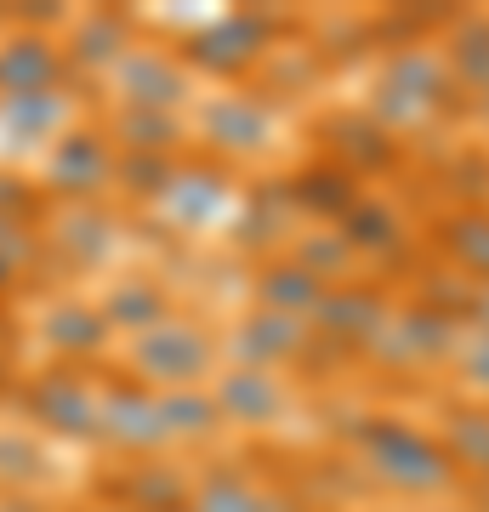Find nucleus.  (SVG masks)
<instances>
[{
    "mask_svg": "<svg viewBox=\"0 0 489 512\" xmlns=\"http://www.w3.org/2000/svg\"><path fill=\"white\" fill-rule=\"evenodd\" d=\"M347 444H353V461H359V473L370 484L410 495V501H444L461 484V473L444 456L433 427H416V421L387 416V410H370Z\"/></svg>",
    "mask_w": 489,
    "mask_h": 512,
    "instance_id": "1",
    "label": "nucleus"
},
{
    "mask_svg": "<svg viewBox=\"0 0 489 512\" xmlns=\"http://www.w3.org/2000/svg\"><path fill=\"white\" fill-rule=\"evenodd\" d=\"M467 103V92L455 86L450 63H444V46H404V52H387L370 74V103L364 109L376 114L387 131H421L455 114Z\"/></svg>",
    "mask_w": 489,
    "mask_h": 512,
    "instance_id": "2",
    "label": "nucleus"
},
{
    "mask_svg": "<svg viewBox=\"0 0 489 512\" xmlns=\"http://www.w3.org/2000/svg\"><path fill=\"white\" fill-rule=\"evenodd\" d=\"M290 23L273 6H234L222 18L200 23L177 40L182 63L194 80H217V86H251V74L279 52Z\"/></svg>",
    "mask_w": 489,
    "mask_h": 512,
    "instance_id": "3",
    "label": "nucleus"
},
{
    "mask_svg": "<svg viewBox=\"0 0 489 512\" xmlns=\"http://www.w3.org/2000/svg\"><path fill=\"white\" fill-rule=\"evenodd\" d=\"M18 416H29L40 439L80 444L97 450L103 444V376L86 365H40L29 370L12 393Z\"/></svg>",
    "mask_w": 489,
    "mask_h": 512,
    "instance_id": "4",
    "label": "nucleus"
},
{
    "mask_svg": "<svg viewBox=\"0 0 489 512\" xmlns=\"http://www.w3.org/2000/svg\"><path fill=\"white\" fill-rule=\"evenodd\" d=\"M120 365H126L143 387H154V393L211 387V376L222 370V336L205 325V319H194V313L177 308L154 330L131 336L126 353H120Z\"/></svg>",
    "mask_w": 489,
    "mask_h": 512,
    "instance_id": "5",
    "label": "nucleus"
},
{
    "mask_svg": "<svg viewBox=\"0 0 489 512\" xmlns=\"http://www.w3.org/2000/svg\"><path fill=\"white\" fill-rule=\"evenodd\" d=\"M188 126H194V148H200V154L239 165V160H262L273 148L279 109H273V97L256 92V86H222V92H211L205 103H194Z\"/></svg>",
    "mask_w": 489,
    "mask_h": 512,
    "instance_id": "6",
    "label": "nucleus"
},
{
    "mask_svg": "<svg viewBox=\"0 0 489 512\" xmlns=\"http://www.w3.org/2000/svg\"><path fill=\"white\" fill-rule=\"evenodd\" d=\"M120 148L109 143L103 120H80L40 154V188L52 205H103L114 194Z\"/></svg>",
    "mask_w": 489,
    "mask_h": 512,
    "instance_id": "7",
    "label": "nucleus"
},
{
    "mask_svg": "<svg viewBox=\"0 0 489 512\" xmlns=\"http://www.w3.org/2000/svg\"><path fill=\"white\" fill-rule=\"evenodd\" d=\"M109 109H165V114H188L194 109V74L182 63L177 46L160 40H137L103 80Z\"/></svg>",
    "mask_w": 489,
    "mask_h": 512,
    "instance_id": "8",
    "label": "nucleus"
},
{
    "mask_svg": "<svg viewBox=\"0 0 489 512\" xmlns=\"http://www.w3.org/2000/svg\"><path fill=\"white\" fill-rule=\"evenodd\" d=\"M393 291L387 285H370V279H347V285H330V296L319 302L308 325L319 336V348H330L336 359H370V348L381 342V330L393 319Z\"/></svg>",
    "mask_w": 489,
    "mask_h": 512,
    "instance_id": "9",
    "label": "nucleus"
},
{
    "mask_svg": "<svg viewBox=\"0 0 489 512\" xmlns=\"http://www.w3.org/2000/svg\"><path fill=\"white\" fill-rule=\"evenodd\" d=\"M97 376H103V444L97 450H114L120 461L171 450V433H165V416H160V393L143 387L126 365L97 370Z\"/></svg>",
    "mask_w": 489,
    "mask_h": 512,
    "instance_id": "10",
    "label": "nucleus"
},
{
    "mask_svg": "<svg viewBox=\"0 0 489 512\" xmlns=\"http://www.w3.org/2000/svg\"><path fill=\"white\" fill-rule=\"evenodd\" d=\"M239 165L228 160H211V154H188V160L177 165V183L165 188V200L154 205L171 228H182V234H200V228H217L222 217H234L239 205Z\"/></svg>",
    "mask_w": 489,
    "mask_h": 512,
    "instance_id": "11",
    "label": "nucleus"
},
{
    "mask_svg": "<svg viewBox=\"0 0 489 512\" xmlns=\"http://www.w3.org/2000/svg\"><path fill=\"white\" fill-rule=\"evenodd\" d=\"M461 336H467V325H455V319L421 308V302H399L393 319H387V330H381V342L370 348V359H376L381 370H399V376L433 370V365H455Z\"/></svg>",
    "mask_w": 489,
    "mask_h": 512,
    "instance_id": "12",
    "label": "nucleus"
},
{
    "mask_svg": "<svg viewBox=\"0 0 489 512\" xmlns=\"http://www.w3.org/2000/svg\"><path fill=\"white\" fill-rule=\"evenodd\" d=\"M313 348L308 319H285L268 308H245L222 336V365H251V370H296Z\"/></svg>",
    "mask_w": 489,
    "mask_h": 512,
    "instance_id": "13",
    "label": "nucleus"
},
{
    "mask_svg": "<svg viewBox=\"0 0 489 512\" xmlns=\"http://www.w3.org/2000/svg\"><path fill=\"white\" fill-rule=\"evenodd\" d=\"M222 427L234 433H268L290 416V376L285 370H251V365H222L211 376Z\"/></svg>",
    "mask_w": 489,
    "mask_h": 512,
    "instance_id": "14",
    "label": "nucleus"
},
{
    "mask_svg": "<svg viewBox=\"0 0 489 512\" xmlns=\"http://www.w3.org/2000/svg\"><path fill=\"white\" fill-rule=\"evenodd\" d=\"M319 154L325 160H336L342 171H353V177H387V171H399L404 165V143L399 131H387L370 109H336L319 120Z\"/></svg>",
    "mask_w": 489,
    "mask_h": 512,
    "instance_id": "15",
    "label": "nucleus"
},
{
    "mask_svg": "<svg viewBox=\"0 0 489 512\" xmlns=\"http://www.w3.org/2000/svg\"><path fill=\"white\" fill-rule=\"evenodd\" d=\"M35 342L46 348V365H86L91 370L109 353L114 330H109V319H103L97 302H86V296H57V302L40 308Z\"/></svg>",
    "mask_w": 489,
    "mask_h": 512,
    "instance_id": "16",
    "label": "nucleus"
},
{
    "mask_svg": "<svg viewBox=\"0 0 489 512\" xmlns=\"http://www.w3.org/2000/svg\"><path fill=\"white\" fill-rule=\"evenodd\" d=\"M40 239H46V251L63 262V268H103L120 245V217H114L109 205H52L46 222H40Z\"/></svg>",
    "mask_w": 489,
    "mask_h": 512,
    "instance_id": "17",
    "label": "nucleus"
},
{
    "mask_svg": "<svg viewBox=\"0 0 489 512\" xmlns=\"http://www.w3.org/2000/svg\"><path fill=\"white\" fill-rule=\"evenodd\" d=\"M296 205H290V188L285 177H262L239 194L234 217H228V239H234L239 251H251L256 262H268L290 245V228H296Z\"/></svg>",
    "mask_w": 489,
    "mask_h": 512,
    "instance_id": "18",
    "label": "nucleus"
},
{
    "mask_svg": "<svg viewBox=\"0 0 489 512\" xmlns=\"http://www.w3.org/2000/svg\"><path fill=\"white\" fill-rule=\"evenodd\" d=\"M137 12L126 6H91V12H74L69 29H63V52H69L74 74H97L109 80V69L137 46Z\"/></svg>",
    "mask_w": 489,
    "mask_h": 512,
    "instance_id": "19",
    "label": "nucleus"
},
{
    "mask_svg": "<svg viewBox=\"0 0 489 512\" xmlns=\"http://www.w3.org/2000/svg\"><path fill=\"white\" fill-rule=\"evenodd\" d=\"M74 80L63 35H29V29H6L0 35V97L23 92H63Z\"/></svg>",
    "mask_w": 489,
    "mask_h": 512,
    "instance_id": "20",
    "label": "nucleus"
},
{
    "mask_svg": "<svg viewBox=\"0 0 489 512\" xmlns=\"http://www.w3.org/2000/svg\"><path fill=\"white\" fill-rule=\"evenodd\" d=\"M69 126H80L74 92H23V97H0V143L6 154H46Z\"/></svg>",
    "mask_w": 489,
    "mask_h": 512,
    "instance_id": "21",
    "label": "nucleus"
},
{
    "mask_svg": "<svg viewBox=\"0 0 489 512\" xmlns=\"http://www.w3.org/2000/svg\"><path fill=\"white\" fill-rule=\"evenodd\" d=\"M97 495L126 501V507H137V512L177 507V501L194 495V467L177 461L171 450H160V456H137V461H120V467L103 478V490H97Z\"/></svg>",
    "mask_w": 489,
    "mask_h": 512,
    "instance_id": "22",
    "label": "nucleus"
},
{
    "mask_svg": "<svg viewBox=\"0 0 489 512\" xmlns=\"http://www.w3.org/2000/svg\"><path fill=\"white\" fill-rule=\"evenodd\" d=\"M285 188H290L296 217L313 222V228H342L347 211L364 200V183H359V177H353V171H342L336 160H325V154H313L308 165L285 171Z\"/></svg>",
    "mask_w": 489,
    "mask_h": 512,
    "instance_id": "23",
    "label": "nucleus"
},
{
    "mask_svg": "<svg viewBox=\"0 0 489 512\" xmlns=\"http://www.w3.org/2000/svg\"><path fill=\"white\" fill-rule=\"evenodd\" d=\"M342 239L353 245V256H359V262H376V268L410 262V245H416L410 222L399 217V205L381 200V194H364V200L353 205V211H347Z\"/></svg>",
    "mask_w": 489,
    "mask_h": 512,
    "instance_id": "24",
    "label": "nucleus"
},
{
    "mask_svg": "<svg viewBox=\"0 0 489 512\" xmlns=\"http://www.w3.org/2000/svg\"><path fill=\"white\" fill-rule=\"evenodd\" d=\"M97 308H103L114 336L131 342V336L154 330L160 319H171L177 313V296H171V285L160 274H120V279H109V291L97 296Z\"/></svg>",
    "mask_w": 489,
    "mask_h": 512,
    "instance_id": "25",
    "label": "nucleus"
},
{
    "mask_svg": "<svg viewBox=\"0 0 489 512\" xmlns=\"http://www.w3.org/2000/svg\"><path fill=\"white\" fill-rule=\"evenodd\" d=\"M330 296V285L319 274H308L296 256H268L256 262V279H251V308H268V313H285V319H313L319 302Z\"/></svg>",
    "mask_w": 489,
    "mask_h": 512,
    "instance_id": "26",
    "label": "nucleus"
},
{
    "mask_svg": "<svg viewBox=\"0 0 489 512\" xmlns=\"http://www.w3.org/2000/svg\"><path fill=\"white\" fill-rule=\"evenodd\" d=\"M109 131V143L120 154H194V126H188V114H165V109H109L103 120Z\"/></svg>",
    "mask_w": 489,
    "mask_h": 512,
    "instance_id": "27",
    "label": "nucleus"
},
{
    "mask_svg": "<svg viewBox=\"0 0 489 512\" xmlns=\"http://www.w3.org/2000/svg\"><path fill=\"white\" fill-rule=\"evenodd\" d=\"M273 495L251 467H239V461L217 456V461H200L194 467V495H188V507L194 512H273Z\"/></svg>",
    "mask_w": 489,
    "mask_h": 512,
    "instance_id": "28",
    "label": "nucleus"
},
{
    "mask_svg": "<svg viewBox=\"0 0 489 512\" xmlns=\"http://www.w3.org/2000/svg\"><path fill=\"white\" fill-rule=\"evenodd\" d=\"M438 444L455 461V473L484 484L489 478V404L484 399H450L438 410Z\"/></svg>",
    "mask_w": 489,
    "mask_h": 512,
    "instance_id": "29",
    "label": "nucleus"
},
{
    "mask_svg": "<svg viewBox=\"0 0 489 512\" xmlns=\"http://www.w3.org/2000/svg\"><path fill=\"white\" fill-rule=\"evenodd\" d=\"M438 262H450L455 274H467L472 285L489 279V205H455L433 222Z\"/></svg>",
    "mask_w": 489,
    "mask_h": 512,
    "instance_id": "30",
    "label": "nucleus"
},
{
    "mask_svg": "<svg viewBox=\"0 0 489 512\" xmlns=\"http://www.w3.org/2000/svg\"><path fill=\"white\" fill-rule=\"evenodd\" d=\"M438 46H444V63H450L455 86H461L472 103L489 97V12H461V23H455Z\"/></svg>",
    "mask_w": 489,
    "mask_h": 512,
    "instance_id": "31",
    "label": "nucleus"
},
{
    "mask_svg": "<svg viewBox=\"0 0 489 512\" xmlns=\"http://www.w3.org/2000/svg\"><path fill=\"white\" fill-rule=\"evenodd\" d=\"M52 484V456L35 427H0V490L40 495Z\"/></svg>",
    "mask_w": 489,
    "mask_h": 512,
    "instance_id": "32",
    "label": "nucleus"
},
{
    "mask_svg": "<svg viewBox=\"0 0 489 512\" xmlns=\"http://www.w3.org/2000/svg\"><path fill=\"white\" fill-rule=\"evenodd\" d=\"M160 416H165V433L171 444H211L222 433V416H217V399L211 387H177V393H160Z\"/></svg>",
    "mask_w": 489,
    "mask_h": 512,
    "instance_id": "33",
    "label": "nucleus"
},
{
    "mask_svg": "<svg viewBox=\"0 0 489 512\" xmlns=\"http://www.w3.org/2000/svg\"><path fill=\"white\" fill-rule=\"evenodd\" d=\"M285 256H296L308 274H319L325 285H347L353 279V268H359V256H353V245L342 239V228H308V234H290Z\"/></svg>",
    "mask_w": 489,
    "mask_h": 512,
    "instance_id": "34",
    "label": "nucleus"
},
{
    "mask_svg": "<svg viewBox=\"0 0 489 512\" xmlns=\"http://www.w3.org/2000/svg\"><path fill=\"white\" fill-rule=\"evenodd\" d=\"M188 160V154H182ZM171 154H120V171H114V194L131 205H160L165 188L177 183V165Z\"/></svg>",
    "mask_w": 489,
    "mask_h": 512,
    "instance_id": "35",
    "label": "nucleus"
},
{
    "mask_svg": "<svg viewBox=\"0 0 489 512\" xmlns=\"http://www.w3.org/2000/svg\"><path fill=\"white\" fill-rule=\"evenodd\" d=\"M376 52V23L364 12H336V18L319 23V63H359V57Z\"/></svg>",
    "mask_w": 489,
    "mask_h": 512,
    "instance_id": "36",
    "label": "nucleus"
},
{
    "mask_svg": "<svg viewBox=\"0 0 489 512\" xmlns=\"http://www.w3.org/2000/svg\"><path fill=\"white\" fill-rule=\"evenodd\" d=\"M472 291H478V285H472L467 274H455L450 262H433V268L416 279V296H410V302H421V308L444 313V319H455V325H467Z\"/></svg>",
    "mask_w": 489,
    "mask_h": 512,
    "instance_id": "37",
    "label": "nucleus"
},
{
    "mask_svg": "<svg viewBox=\"0 0 489 512\" xmlns=\"http://www.w3.org/2000/svg\"><path fill=\"white\" fill-rule=\"evenodd\" d=\"M46 256V239H40V222H0V296L12 291L29 268Z\"/></svg>",
    "mask_w": 489,
    "mask_h": 512,
    "instance_id": "38",
    "label": "nucleus"
},
{
    "mask_svg": "<svg viewBox=\"0 0 489 512\" xmlns=\"http://www.w3.org/2000/svg\"><path fill=\"white\" fill-rule=\"evenodd\" d=\"M52 200H46V188L40 177H23L18 165L0 160V222H46Z\"/></svg>",
    "mask_w": 489,
    "mask_h": 512,
    "instance_id": "39",
    "label": "nucleus"
},
{
    "mask_svg": "<svg viewBox=\"0 0 489 512\" xmlns=\"http://www.w3.org/2000/svg\"><path fill=\"white\" fill-rule=\"evenodd\" d=\"M455 376H461V387H467L472 399L489 404V336H478V330H467L461 336V353H455Z\"/></svg>",
    "mask_w": 489,
    "mask_h": 512,
    "instance_id": "40",
    "label": "nucleus"
},
{
    "mask_svg": "<svg viewBox=\"0 0 489 512\" xmlns=\"http://www.w3.org/2000/svg\"><path fill=\"white\" fill-rule=\"evenodd\" d=\"M467 330H478V336H489V279L472 291V308H467Z\"/></svg>",
    "mask_w": 489,
    "mask_h": 512,
    "instance_id": "41",
    "label": "nucleus"
},
{
    "mask_svg": "<svg viewBox=\"0 0 489 512\" xmlns=\"http://www.w3.org/2000/svg\"><path fill=\"white\" fill-rule=\"evenodd\" d=\"M0 512H52L40 495H18V490H0Z\"/></svg>",
    "mask_w": 489,
    "mask_h": 512,
    "instance_id": "42",
    "label": "nucleus"
},
{
    "mask_svg": "<svg viewBox=\"0 0 489 512\" xmlns=\"http://www.w3.org/2000/svg\"><path fill=\"white\" fill-rule=\"evenodd\" d=\"M69 512H137V507H126V501H109V495H91V501H80V507H69Z\"/></svg>",
    "mask_w": 489,
    "mask_h": 512,
    "instance_id": "43",
    "label": "nucleus"
},
{
    "mask_svg": "<svg viewBox=\"0 0 489 512\" xmlns=\"http://www.w3.org/2000/svg\"><path fill=\"white\" fill-rule=\"evenodd\" d=\"M472 507L489 512V478H484V484H472Z\"/></svg>",
    "mask_w": 489,
    "mask_h": 512,
    "instance_id": "44",
    "label": "nucleus"
},
{
    "mask_svg": "<svg viewBox=\"0 0 489 512\" xmlns=\"http://www.w3.org/2000/svg\"><path fill=\"white\" fill-rule=\"evenodd\" d=\"M472 114H478V126H484V137H489V97H478V103H472Z\"/></svg>",
    "mask_w": 489,
    "mask_h": 512,
    "instance_id": "45",
    "label": "nucleus"
},
{
    "mask_svg": "<svg viewBox=\"0 0 489 512\" xmlns=\"http://www.w3.org/2000/svg\"><path fill=\"white\" fill-rule=\"evenodd\" d=\"M433 512H478V507H461V501H444V507H433Z\"/></svg>",
    "mask_w": 489,
    "mask_h": 512,
    "instance_id": "46",
    "label": "nucleus"
},
{
    "mask_svg": "<svg viewBox=\"0 0 489 512\" xmlns=\"http://www.w3.org/2000/svg\"><path fill=\"white\" fill-rule=\"evenodd\" d=\"M154 512H194V507H188V501H177V507H154Z\"/></svg>",
    "mask_w": 489,
    "mask_h": 512,
    "instance_id": "47",
    "label": "nucleus"
},
{
    "mask_svg": "<svg viewBox=\"0 0 489 512\" xmlns=\"http://www.w3.org/2000/svg\"><path fill=\"white\" fill-rule=\"evenodd\" d=\"M0 35H6V6H0Z\"/></svg>",
    "mask_w": 489,
    "mask_h": 512,
    "instance_id": "48",
    "label": "nucleus"
}]
</instances>
